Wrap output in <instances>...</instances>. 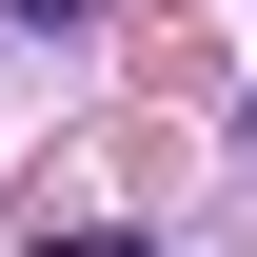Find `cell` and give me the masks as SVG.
<instances>
[{
    "label": "cell",
    "mask_w": 257,
    "mask_h": 257,
    "mask_svg": "<svg viewBox=\"0 0 257 257\" xmlns=\"http://www.w3.org/2000/svg\"><path fill=\"white\" fill-rule=\"evenodd\" d=\"M40 257H139V218H40Z\"/></svg>",
    "instance_id": "6da1fadb"
},
{
    "label": "cell",
    "mask_w": 257,
    "mask_h": 257,
    "mask_svg": "<svg viewBox=\"0 0 257 257\" xmlns=\"http://www.w3.org/2000/svg\"><path fill=\"white\" fill-rule=\"evenodd\" d=\"M20 20H40V40H60V20H99V0H20Z\"/></svg>",
    "instance_id": "7a4b0ae2"
}]
</instances>
